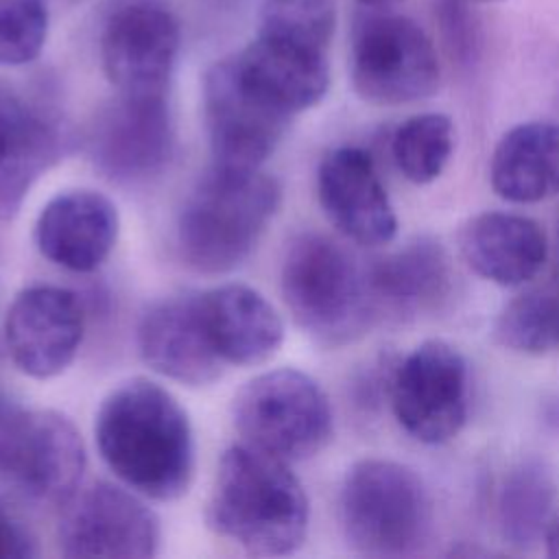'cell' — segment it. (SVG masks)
Instances as JSON below:
<instances>
[{
  "label": "cell",
  "mask_w": 559,
  "mask_h": 559,
  "mask_svg": "<svg viewBox=\"0 0 559 559\" xmlns=\"http://www.w3.org/2000/svg\"><path fill=\"white\" fill-rule=\"evenodd\" d=\"M94 437L107 467L133 491L175 500L190 487L194 437L177 397L146 378L111 389L94 419Z\"/></svg>",
  "instance_id": "1"
},
{
  "label": "cell",
  "mask_w": 559,
  "mask_h": 559,
  "mask_svg": "<svg viewBox=\"0 0 559 559\" xmlns=\"http://www.w3.org/2000/svg\"><path fill=\"white\" fill-rule=\"evenodd\" d=\"M205 520L249 555L282 557L308 535V498L286 461L238 443L218 461Z\"/></svg>",
  "instance_id": "2"
},
{
  "label": "cell",
  "mask_w": 559,
  "mask_h": 559,
  "mask_svg": "<svg viewBox=\"0 0 559 559\" xmlns=\"http://www.w3.org/2000/svg\"><path fill=\"white\" fill-rule=\"evenodd\" d=\"M282 203V186L260 168L212 164L194 183L177 216V247L201 273H227L242 264Z\"/></svg>",
  "instance_id": "3"
},
{
  "label": "cell",
  "mask_w": 559,
  "mask_h": 559,
  "mask_svg": "<svg viewBox=\"0 0 559 559\" xmlns=\"http://www.w3.org/2000/svg\"><path fill=\"white\" fill-rule=\"evenodd\" d=\"M280 288L293 321L325 347L360 338L378 310L369 271L343 245L314 231L288 245Z\"/></svg>",
  "instance_id": "4"
},
{
  "label": "cell",
  "mask_w": 559,
  "mask_h": 559,
  "mask_svg": "<svg viewBox=\"0 0 559 559\" xmlns=\"http://www.w3.org/2000/svg\"><path fill=\"white\" fill-rule=\"evenodd\" d=\"M338 520L356 552L402 557L426 542L432 509L415 469L391 459H362L343 478Z\"/></svg>",
  "instance_id": "5"
},
{
  "label": "cell",
  "mask_w": 559,
  "mask_h": 559,
  "mask_svg": "<svg viewBox=\"0 0 559 559\" xmlns=\"http://www.w3.org/2000/svg\"><path fill=\"white\" fill-rule=\"evenodd\" d=\"M349 81L371 105L417 103L439 90V55L413 17L391 9H365L352 24Z\"/></svg>",
  "instance_id": "6"
},
{
  "label": "cell",
  "mask_w": 559,
  "mask_h": 559,
  "mask_svg": "<svg viewBox=\"0 0 559 559\" xmlns=\"http://www.w3.org/2000/svg\"><path fill=\"white\" fill-rule=\"evenodd\" d=\"M231 417L245 441L282 461H304L332 439L325 391L299 369H273L251 378L234 397Z\"/></svg>",
  "instance_id": "7"
},
{
  "label": "cell",
  "mask_w": 559,
  "mask_h": 559,
  "mask_svg": "<svg viewBox=\"0 0 559 559\" xmlns=\"http://www.w3.org/2000/svg\"><path fill=\"white\" fill-rule=\"evenodd\" d=\"M83 469V439L66 415L13 406L0 432V480L28 500L63 504L76 493Z\"/></svg>",
  "instance_id": "8"
},
{
  "label": "cell",
  "mask_w": 559,
  "mask_h": 559,
  "mask_svg": "<svg viewBox=\"0 0 559 559\" xmlns=\"http://www.w3.org/2000/svg\"><path fill=\"white\" fill-rule=\"evenodd\" d=\"M467 400V362L448 341L419 343L393 371V415L419 443L439 445L454 439L465 426Z\"/></svg>",
  "instance_id": "9"
},
{
  "label": "cell",
  "mask_w": 559,
  "mask_h": 559,
  "mask_svg": "<svg viewBox=\"0 0 559 559\" xmlns=\"http://www.w3.org/2000/svg\"><path fill=\"white\" fill-rule=\"evenodd\" d=\"M181 31L159 0L118 2L100 31L105 76L120 96H166L179 57Z\"/></svg>",
  "instance_id": "10"
},
{
  "label": "cell",
  "mask_w": 559,
  "mask_h": 559,
  "mask_svg": "<svg viewBox=\"0 0 559 559\" xmlns=\"http://www.w3.org/2000/svg\"><path fill=\"white\" fill-rule=\"evenodd\" d=\"M203 116L214 164L240 170L260 168L282 142L293 118L245 81L234 55L207 68Z\"/></svg>",
  "instance_id": "11"
},
{
  "label": "cell",
  "mask_w": 559,
  "mask_h": 559,
  "mask_svg": "<svg viewBox=\"0 0 559 559\" xmlns=\"http://www.w3.org/2000/svg\"><path fill=\"white\" fill-rule=\"evenodd\" d=\"M159 539V520L138 491L107 480L83 489L59 526V548L66 557L146 559L157 555Z\"/></svg>",
  "instance_id": "12"
},
{
  "label": "cell",
  "mask_w": 559,
  "mask_h": 559,
  "mask_svg": "<svg viewBox=\"0 0 559 559\" xmlns=\"http://www.w3.org/2000/svg\"><path fill=\"white\" fill-rule=\"evenodd\" d=\"M90 157L118 183H140L159 175L175 151V127L166 96H120L107 105L90 131Z\"/></svg>",
  "instance_id": "13"
},
{
  "label": "cell",
  "mask_w": 559,
  "mask_h": 559,
  "mask_svg": "<svg viewBox=\"0 0 559 559\" xmlns=\"http://www.w3.org/2000/svg\"><path fill=\"white\" fill-rule=\"evenodd\" d=\"M83 338V310L74 293L35 284L15 295L4 319V343L15 367L48 380L63 373Z\"/></svg>",
  "instance_id": "14"
},
{
  "label": "cell",
  "mask_w": 559,
  "mask_h": 559,
  "mask_svg": "<svg viewBox=\"0 0 559 559\" xmlns=\"http://www.w3.org/2000/svg\"><path fill=\"white\" fill-rule=\"evenodd\" d=\"M317 197L330 223L352 242L380 247L393 240L397 216L367 151H330L317 170Z\"/></svg>",
  "instance_id": "15"
},
{
  "label": "cell",
  "mask_w": 559,
  "mask_h": 559,
  "mask_svg": "<svg viewBox=\"0 0 559 559\" xmlns=\"http://www.w3.org/2000/svg\"><path fill=\"white\" fill-rule=\"evenodd\" d=\"M118 238V210L100 192L76 188L52 197L35 221V245L57 266L98 269Z\"/></svg>",
  "instance_id": "16"
},
{
  "label": "cell",
  "mask_w": 559,
  "mask_h": 559,
  "mask_svg": "<svg viewBox=\"0 0 559 559\" xmlns=\"http://www.w3.org/2000/svg\"><path fill=\"white\" fill-rule=\"evenodd\" d=\"M138 349L153 371L188 386L214 382L225 367L203 325L197 295L148 308L138 328Z\"/></svg>",
  "instance_id": "17"
},
{
  "label": "cell",
  "mask_w": 559,
  "mask_h": 559,
  "mask_svg": "<svg viewBox=\"0 0 559 559\" xmlns=\"http://www.w3.org/2000/svg\"><path fill=\"white\" fill-rule=\"evenodd\" d=\"M234 59L245 81L288 116L319 105L330 90L325 48L258 33Z\"/></svg>",
  "instance_id": "18"
},
{
  "label": "cell",
  "mask_w": 559,
  "mask_h": 559,
  "mask_svg": "<svg viewBox=\"0 0 559 559\" xmlns=\"http://www.w3.org/2000/svg\"><path fill=\"white\" fill-rule=\"evenodd\" d=\"M197 304L207 336L225 365H262L284 341L277 310L251 286L223 284L199 293Z\"/></svg>",
  "instance_id": "19"
},
{
  "label": "cell",
  "mask_w": 559,
  "mask_h": 559,
  "mask_svg": "<svg viewBox=\"0 0 559 559\" xmlns=\"http://www.w3.org/2000/svg\"><path fill=\"white\" fill-rule=\"evenodd\" d=\"M459 251L478 277L498 286H522L542 271L548 240L528 216L480 212L461 225Z\"/></svg>",
  "instance_id": "20"
},
{
  "label": "cell",
  "mask_w": 559,
  "mask_h": 559,
  "mask_svg": "<svg viewBox=\"0 0 559 559\" xmlns=\"http://www.w3.org/2000/svg\"><path fill=\"white\" fill-rule=\"evenodd\" d=\"M57 127L0 83V223L17 214L35 179L59 157Z\"/></svg>",
  "instance_id": "21"
},
{
  "label": "cell",
  "mask_w": 559,
  "mask_h": 559,
  "mask_svg": "<svg viewBox=\"0 0 559 559\" xmlns=\"http://www.w3.org/2000/svg\"><path fill=\"white\" fill-rule=\"evenodd\" d=\"M493 192L509 203H539L559 192V124L528 120L511 127L489 162Z\"/></svg>",
  "instance_id": "22"
},
{
  "label": "cell",
  "mask_w": 559,
  "mask_h": 559,
  "mask_svg": "<svg viewBox=\"0 0 559 559\" xmlns=\"http://www.w3.org/2000/svg\"><path fill=\"white\" fill-rule=\"evenodd\" d=\"M367 271L376 304L400 310L435 304L452 280L448 253L432 238H415L376 260Z\"/></svg>",
  "instance_id": "23"
},
{
  "label": "cell",
  "mask_w": 559,
  "mask_h": 559,
  "mask_svg": "<svg viewBox=\"0 0 559 559\" xmlns=\"http://www.w3.org/2000/svg\"><path fill=\"white\" fill-rule=\"evenodd\" d=\"M555 502L557 480L552 469L533 456L515 463L507 472L498 498V522L504 542L518 550L537 546L557 509Z\"/></svg>",
  "instance_id": "24"
},
{
  "label": "cell",
  "mask_w": 559,
  "mask_h": 559,
  "mask_svg": "<svg viewBox=\"0 0 559 559\" xmlns=\"http://www.w3.org/2000/svg\"><path fill=\"white\" fill-rule=\"evenodd\" d=\"M454 151V122L439 111L406 118L393 133L391 153L397 170L411 183L435 181Z\"/></svg>",
  "instance_id": "25"
},
{
  "label": "cell",
  "mask_w": 559,
  "mask_h": 559,
  "mask_svg": "<svg viewBox=\"0 0 559 559\" xmlns=\"http://www.w3.org/2000/svg\"><path fill=\"white\" fill-rule=\"evenodd\" d=\"M493 336L515 354L542 356L559 349V293L537 288L518 295L496 317Z\"/></svg>",
  "instance_id": "26"
},
{
  "label": "cell",
  "mask_w": 559,
  "mask_h": 559,
  "mask_svg": "<svg viewBox=\"0 0 559 559\" xmlns=\"http://www.w3.org/2000/svg\"><path fill=\"white\" fill-rule=\"evenodd\" d=\"M336 28L334 0H262L258 33L301 41L308 46H330Z\"/></svg>",
  "instance_id": "27"
},
{
  "label": "cell",
  "mask_w": 559,
  "mask_h": 559,
  "mask_svg": "<svg viewBox=\"0 0 559 559\" xmlns=\"http://www.w3.org/2000/svg\"><path fill=\"white\" fill-rule=\"evenodd\" d=\"M48 0H0V66L35 61L48 37Z\"/></svg>",
  "instance_id": "28"
},
{
  "label": "cell",
  "mask_w": 559,
  "mask_h": 559,
  "mask_svg": "<svg viewBox=\"0 0 559 559\" xmlns=\"http://www.w3.org/2000/svg\"><path fill=\"white\" fill-rule=\"evenodd\" d=\"M465 4L467 0H439L437 15H439L445 44L452 50V55L469 61L478 44V31Z\"/></svg>",
  "instance_id": "29"
},
{
  "label": "cell",
  "mask_w": 559,
  "mask_h": 559,
  "mask_svg": "<svg viewBox=\"0 0 559 559\" xmlns=\"http://www.w3.org/2000/svg\"><path fill=\"white\" fill-rule=\"evenodd\" d=\"M37 555L31 528L0 500V559H28Z\"/></svg>",
  "instance_id": "30"
},
{
  "label": "cell",
  "mask_w": 559,
  "mask_h": 559,
  "mask_svg": "<svg viewBox=\"0 0 559 559\" xmlns=\"http://www.w3.org/2000/svg\"><path fill=\"white\" fill-rule=\"evenodd\" d=\"M544 546H546V555L552 557V559H559V507L555 509L548 526H546V533H544Z\"/></svg>",
  "instance_id": "31"
},
{
  "label": "cell",
  "mask_w": 559,
  "mask_h": 559,
  "mask_svg": "<svg viewBox=\"0 0 559 559\" xmlns=\"http://www.w3.org/2000/svg\"><path fill=\"white\" fill-rule=\"evenodd\" d=\"M358 4H362L365 9H393L395 4L404 2V0H356Z\"/></svg>",
  "instance_id": "32"
},
{
  "label": "cell",
  "mask_w": 559,
  "mask_h": 559,
  "mask_svg": "<svg viewBox=\"0 0 559 559\" xmlns=\"http://www.w3.org/2000/svg\"><path fill=\"white\" fill-rule=\"evenodd\" d=\"M13 406H15V404H9L4 397H0V432H2V428H4V424H7V419H9V415H11Z\"/></svg>",
  "instance_id": "33"
},
{
  "label": "cell",
  "mask_w": 559,
  "mask_h": 559,
  "mask_svg": "<svg viewBox=\"0 0 559 559\" xmlns=\"http://www.w3.org/2000/svg\"><path fill=\"white\" fill-rule=\"evenodd\" d=\"M467 2H500V0H467Z\"/></svg>",
  "instance_id": "34"
},
{
  "label": "cell",
  "mask_w": 559,
  "mask_h": 559,
  "mask_svg": "<svg viewBox=\"0 0 559 559\" xmlns=\"http://www.w3.org/2000/svg\"><path fill=\"white\" fill-rule=\"evenodd\" d=\"M57 2H66V4H72V2H76V0H57Z\"/></svg>",
  "instance_id": "35"
}]
</instances>
